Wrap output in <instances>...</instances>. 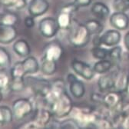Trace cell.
<instances>
[{
  "label": "cell",
  "instance_id": "1",
  "mask_svg": "<svg viewBox=\"0 0 129 129\" xmlns=\"http://www.w3.org/2000/svg\"><path fill=\"white\" fill-rule=\"evenodd\" d=\"M91 39V34L85 23H81L77 20H72L69 28L68 40L75 48H83L86 46Z\"/></svg>",
  "mask_w": 129,
  "mask_h": 129
},
{
  "label": "cell",
  "instance_id": "2",
  "mask_svg": "<svg viewBox=\"0 0 129 129\" xmlns=\"http://www.w3.org/2000/svg\"><path fill=\"white\" fill-rule=\"evenodd\" d=\"M49 107L53 116L61 118L70 114L73 110L74 105L72 99L66 91L52 102Z\"/></svg>",
  "mask_w": 129,
  "mask_h": 129
},
{
  "label": "cell",
  "instance_id": "3",
  "mask_svg": "<svg viewBox=\"0 0 129 129\" xmlns=\"http://www.w3.org/2000/svg\"><path fill=\"white\" fill-rule=\"evenodd\" d=\"M78 9L79 7L74 2L66 4L61 9L56 19L60 29L69 30L73 20L72 16Z\"/></svg>",
  "mask_w": 129,
  "mask_h": 129
},
{
  "label": "cell",
  "instance_id": "4",
  "mask_svg": "<svg viewBox=\"0 0 129 129\" xmlns=\"http://www.w3.org/2000/svg\"><path fill=\"white\" fill-rule=\"evenodd\" d=\"M13 118L16 121H21L33 111V105L26 98H20L14 101L12 104Z\"/></svg>",
  "mask_w": 129,
  "mask_h": 129
},
{
  "label": "cell",
  "instance_id": "5",
  "mask_svg": "<svg viewBox=\"0 0 129 129\" xmlns=\"http://www.w3.org/2000/svg\"><path fill=\"white\" fill-rule=\"evenodd\" d=\"M120 69L119 64H113V67L108 72L102 75L97 82L99 90L101 92H107L114 89L115 78Z\"/></svg>",
  "mask_w": 129,
  "mask_h": 129
},
{
  "label": "cell",
  "instance_id": "6",
  "mask_svg": "<svg viewBox=\"0 0 129 129\" xmlns=\"http://www.w3.org/2000/svg\"><path fill=\"white\" fill-rule=\"evenodd\" d=\"M39 29L42 36L49 39L57 35L60 30V27L56 19L52 17H46L40 21Z\"/></svg>",
  "mask_w": 129,
  "mask_h": 129
},
{
  "label": "cell",
  "instance_id": "7",
  "mask_svg": "<svg viewBox=\"0 0 129 129\" xmlns=\"http://www.w3.org/2000/svg\"><path fill=\"white\" fill-rule=\"evenodd\" d=\"M27 82H28V85L32 91L36 94L41 96L43 99H45L48 92L50 91L51 83L44 78L29 77L27 78Z\"/></svg>",
  "mask_w": 129,
  "mask_h": 129
},
{
  "label": "cell",
  "instance_id": "8",
  "mask_svg": "<svg viewBox=\"0 0 129 129\" xmlns=\"http://www.w3.org/2000/svg\"><path fill=\"white\" fill-rule=\"evenodd\" d=\"M71 66L73 71L78 75H79L80 77H82L85 80H91L96 74L91 66L77 58L72 60L71 63Z\"/></svg>",
  "mask_w": 129,
  "mask_h": 129
},
{
  "label": "cell",
  "instance_id": "9",
  "mask_svg": "<svg viewBox=\"0 0 129 129\" xmlns=\"http://www.w3.org/2000/svg\"><path fill=\"white\" fill-rule=\"evenodd\" d=\"M122 92H119L115 89L105 92V94L102 98V104L110 110H117L118 108L122 110Z\"/></svg>",
  "mask_w": 129,
  "mask_h": 129
},
{
  "label": "cell",
  "instance_id": "10",
  "mask_svg": "<svg viewBox=\"0 0 129 129\" xmlns=\"http://www.w3.org/2000/svg\"><path fill=\"white\" fill-rule=\"evenodd\" d=\"M64 55V48L61 44L57 41H52L48 42L44 48L43 57L48 59L57 61H59Z\"/></svg>",
  "mask_w": 129,
  "mask_h": 129
},
{
  "label": "cell",
  "instance_id": "11",
  "mask_svg": "<svg viewBox=\"0 0 129 129\" xmlns=\"http://www.w3.org/2000/svg\"><path fill=\"white\" fill-rule=\"evenodd\" d=\"M66 79L69 85V91L71 94L75 99H82L85 94L84 83L72 73H69Z\"/></svg>",
  "mask_w": 129,
  "mask_h": 129
},
{
  "label": "cell",
  "instance_id": "12",
  "mask_svg": "<svg viewBox=\"0 0 129 129\" xmlns=\"http://www.w3.org/2000/svg\"><path fill=\"white\" fill-rule=\"evenodd\" d=\"M64 92H66V88L64 80L61 78H57L51 84L50 91L48 92L45 99L46 100L48 104L50 105Z\"/></svg>",
  "mask_w": 129,
  "mask_h": 129
},
{
  "label": "cell",
  "instance_id": "13",
  "mask_svg": "<svg viewBox=\"0 0 129 129\" xmlns=\"http://www.w3.org/2000/svg\"><path fill=\"white\" fill-rule=\"evenodd\" d=\"M109 22L115 29L124 31L129 27V16L125 12H115L110 15Z\"/></svg>",
  "mask_w": 129,
  "mask_h": 129
},
{
  "label": "cell",
  "instance_id": "14",
  "mask_svg": "<svg viewBox=\"0 0 129 129\" xmlns=\"http://www.w3.org/2000/svg\"><path fill=\"white\" fill-rule=\"evenodd\" d=\"M121 40V34L119 30L109 29L100 36L102 45L107 47H113L118 45Z\"/></svg>",
  "mask_w": 129,
  "mask_h": 129
},
{
  "label": "cell",
  "instance_id": "15",
  "mask_svg": "<svg viewBox=\"0 0 129 129\" xmlns=\"http://www.w3.org/2000/svg\"><path fill=\"white\" fill-rule=\"evenodd\" d=\"M48 0H31L28 4V12L33 17H39L44 15L49 9Z\"/></svg>",
  "mask_w": 129,
  "mask_h": 129
},
{
  "label": "cell",
  "instance_id": "16",
  "mask_svg": "<svg viewBox=\"0 0 129 129\" xmlns=\"http://www.w3.org/2000/svg\"><path fill=\"white\" fill-rule=\"evenodd\" d=\"M52 116L53 115L50 110H47L44 108L36 109L33 117V123L38 127H45L47 124L52 120Z\"/></svg>",
  "mask_w": 129,
  "mask_h": 129
},
{
  "label": "cell",
  "instance_id": "17",
  "mask_svg": "<svg viewBox=\"0 0 129 129\" xmlns=\"http://www.w3.org/2000/svg\"><path fill=\"white\" fill-rule=\"evenodd\" d=\"M17 37V31L13 25H3L0 27V43L9 44Z\"/></svg>",
  "mask_w": 129,
  "mask_h": 129
},
{
  "label": "cell",
  "instance_id": "18",
  "mask_svg": "<svg viewBox=\"0 0 129 129\" xmlns=\"http://www.w3.org/2000/svg\"><path fill=\"white\" fill-rule=\"evenodd\" d=\"M91 14L95 16L97 19L100 20L106 19L110 15L109 7L104 3L102 2H95L93 3L91 8Z\"/></svg>",
  "mask_w": 129,
  "mask_h": 129
},
{
  "label": "cell",
  "instance_id": "19",
  "mask_svg": "<svg viewBox=\"0 0 129 129\" xmlns=\"http://www.w3.org/2000/svg\"><path fill=\"white\" fill-rule=\"evenodd\" d=\"M129 73L124 70L120 69L117 73L115 78V82L114 89L119 92H126L127 82H128Z\"/></svg>",
  "mask_w": 129,
  "mask_h": 129
},
{
  "label": "cell",
  "instance_id": "20",
  "mask_svg": "<svg viewBox=\"0 0 129 129\" xmlns=\"http://www.w3.org/2000/svg\"><path fill=\"white\" fill-rule=\"evenodd\" d=\"M13 50L21 57H28L31 53V47L25 39H19L13 44Z\"/></svg>",
  "mask_w": 129,
  "mask_h": 129
},
{
  "label": "cell",
  "instance_id": "21",
  "mask_svg": "<svg viewBox=\"0 0 129 129\" xmlns=\"http://www.w3.org/2000/svg\"><path fill=\"white\" fill-rule=\"evenodd\" d=\"M22 63L26 75L36 73L39 69V62L33 56H28L23 61H22Z\"/></svg>",
  "mask_w": 129,
  "mask_h": 129
},
{
  "label": "cell",
  "instance_id": "22",
  "mask_svg": "<svg viewBox=\"0 0 129 129\" xmlns=\"http://www.w3.org/2000/svg\"><path fill=\"white\" fill-rule=\"evenodd\" d=\"M41 71L45 75H52L57 71V61L48 60L44 57L41 61Z\"/></svg>",
  "mask_w": 129,
  "mask_h": 129
},
{
  "label": "cell",
  "instance_id": "23",
  "mask_svg": "<svg viewBox=\"0 0 129 129\" xmlns=\"http://www.w3.org/2000/svg\"><path fill=\"white\" fill-rule=\"evenodd\" d=\"M112 67H113L112 62L109 59L105 58V59L99 60L97 62H95V64L93 66V69L95 73L102 75L108 72Z\"/></svg>",
  "mask_w": 129,
  "mask_h": 129
},
{
  "label": "cell",
  "instance_id": "24",
  "mask_svg": "<svg viewBox=\"0 0 129 129\" xmlns=\"http://www.w3.org/2000/svg\"><path fill=\"white\" fill-rule=\"evenodd\" d=\"M85 25L87 27L91 36L99 35L102 33L104 29V26L102 23L98 19H89L85 22Z\"/></svg>",
  "mask_w": 129,
  "mask_h": 129
},
{
  "label": "cell",
  "instance_id": "25",
  "mask_svg": "<svg viewBox=\"0 0 129 129\" xmlns=\"http://www.w3.org/2000/svg\"><path fill=\"white\" fill-rule=\"evenodd\" d=\"M13 119L12 111L8 106H0V128L12 122Z\"/></svg>",
  "mask_w": 129,
  "mask_h": 129
},
{
  "label": "cell",
  "instance_id": "26",
  "mask_svg": "<svg viewBox=\"0 0 129 129\" xmlns=\"http://www.w3.org/2000/svg\"><path fill=\"white\" fill-rule=\"evenodd\" d=\"M19 22V15L12 12H7L0 15V24L3 25H13Z\"/></svg>",
  "mask_w": 129,
  "mask_h": 129
},
{
  "label": "cell",
  "instance_id": "27",
  "mask_svg": "<svg viewBox=\"0 0 129 129\" xmlns=\"http://www.w3.org/2000/svg\"><path fill=\"white\" fill-rule=\"evenodd\" d=\"M122 48L119 45L113 46L111 49L109 50L108 58L113 64H119L122 58Z\"/></svg>",
  "mask_w": 129,
  "mask_h": 129
},
{
  "label": "cell",
  "instance_id": "28",
  "mask_svg": "<svg viewBox=\"0 0 129 129\" xmlns=\"http://www.w3.org/2000/svg\"><path fill=\"white\" fill-rule=\"evenodd\" d=\"M91 53L95 59L102 60L108 57L109 50L104 47H102L101 45L94 46L91 49Z\"/></svg>",
  "mask_w": 129,
  "mask_h": 129
},
{
  "label": "cell",
  "instance_id": "29",
  "mask_svg": "<svg viewBox=\"0 0 129 129\" xmlns=\"http://www.w3.org/2000/svg\"><path fill=\"white\" fill-rule=\"evenodd\" d=\"M25 88V82L24 78H11V82L9 88L12 91L20 92L22 91Z\"/></svg>",
  "mask_w": 129,
  "mask_h": 129
},
{
  "label": "cell",
  "instance_id": "30",
  "mask_svg": "<svg viewBox=\"0 0 129 129\" xmlns=\"http://www.w3.org/2000/svg\"><path fill=\"white\" fill-rule=\"evenodd\" d=\"M1 4L6 7H14L17 10L24 9L26 6V0H0Z\"/></svg>",
  "mask_w": 129,
  "mask_h": 129
},
{
  "label": "cell",
  "instance_id": "31",
  "mask_svg": "<svg viewBox=\"0 0 129 129\" xmlns=\"http://www.w3.org/2000/svg\"><path fill=\"white\" fill-rule=\"evenodd\" d=\"M10 75H11V78H24L26 73H25V69L23 68L22 61L15 63L14 66L12 67V69L10 70Z\"/></svg>",
  "mask_w": 129,
  "mask_h": 129
},
{
  "label": "cell",
  "instance_id": "32",
  "mask_svg": "<svg viewBox=\"0 0 129 129\" xmlns=\"http://www.w3.org/2000/svg\"><path fill=\"white\" fill-rule=\"evenodd\" d=\"M11 64V56L4 48L0 47V67L6 69Z\"/></svg>",
  "mask_w": 129,
  "mask_h": 129
},
{
  "label": "cell",
  "instance_id": "33",
  "mask_svg": "<svg viewBox=\"0 0 129 129\" xmlns=\"http://www.w3.org/2000/svg\"><path fill=\"white\" fill-rule=\"evenodd\" d=\"M112 7L115 12H125L129 10V0H114Z\"/></svg>",
  "mask_w": 129,
  "mask_h": 129
},
{
  "label": "cell",
  "instance_id": "34",
  "mask_svg": "<svg viewBox=\"0 0 129 129\" xmlns=\"http://www.w3.org/2000/svg\"><path fill=\"white\" fill-rule=\"evenodd\" d=\"M11 82V75L6 70H0V88L6 89L9 87Z\"/></svg>",
  "mask_w": 129,
  "mask_h": 129
},
{
  "label": "cell",
  "instance_id": "35",
  "mask_svg": "<svg viewBox=\"0 0 129 129\" xmlns=\"http://www.w3.org/2000/svg\"><path fill=\"white\" fill-rule=\"evenodd\" d=\"M81 125L75 118H69L60 123V128H80Z\"/></svg>",
  "mask_w": 129,
  "mask_h": 129
},
{
  "label": "cell",
  "instance_id": "36",
  "mask_svg": "<svg viewBox=\"0 0 129 129\" xmlns=\"http://www.w3.org/2000/svg\"><path fill=\"white\" fill-rule=\"evenodd\" d=\"M122 113V120L121 125L124 128H129V108L123 110L121 111Z\"/></svg>",
  "mask_w": 129,
  "mask_h": 129
},
{
  "label": "cell",
  "instance_id": "37",
  "mask_svg": "<svg viewBox=\"0 0 129 129\" xmlns=\"http://www.w3.org/2000/svg\"><path fill=\"white\" fill-rule=\"evenodd\" d=\"M24 24L26 26V28H31L35 25V20H34V17L33 16H27V17L24 20Z\"/></svg>",
  "mask_w": 129,
  "mask_h": 129
},
{
  "label": "cell",
  "instance_id": "38",
  "mask_svg": "<svg viewBox=\"0 0 129 129\" xmlns=\"http://www.w3.org/2000/svg\"><path fill=\"white\" fill-rule=\"evenodd\" d=\"M92 0H75L74 3L80 8V7H86L91 5Z\"/></svg>",
  "mask_w": 129,
  "mask_h": 129
},
{
  "label": "cell",
  "instance_id": "39",
  "mask_svg": "<svg viewBox=\"0 0 129 129\" xmlns=\"http://www.w3.org/2000/svg\"><path fill=\"white\" fill-rule=\"evenodd\" d=\"M124 46L126 48L127 51L129 53V31L127 32L124 37Z\"/></svg>",
  "mask_w": 129,
  "mask_h": 129
},
{
  "label": "cell",
  "instance_id": "40",
  "mask_svg": "<svg viewBox=\"0 0 129 129\" xmlns=\"http://www.w3.org/2000/svg\"><path fill=\"white\" fill-rule=\"evenodd\" d=\"M126 92H127V94H128V96H129V77H128V82H127V86Z\"/></svg>",
  "mask_w": 129,
  "mask_h": 129
},
{
  "label": "cell",
  "instance_id": "41",
  "mask_svg": "<svg viewBox=\"0 0 129 129\" xmlns=\"http://www.w3.org/2000/svg\"><path fill=\"white\" fill-rule=\"evenodd\" d=\"M2 99H3V93H2V89L0 88V102H1Z\"/></svg>",
  "mask_w": 129,
  "mask_h": 129
},
{
  "label": "cell",
  "instance_id": "42",
  "mask_svg": "<svg viewBox=\"0 0 129 129\" xmlns=\"http://www.w3.org/2000/svg\"><path fill=\"white\" fill-rule=\"evenodd\" d=\"M1 5H2V4H1V2H0V6H1Z\"/></svg>",
  "mask_w": 129,
  "mask_h": 129
},
{
  "label": "cell",
  "instance_id": "43",
  "mask_svg": "<svg viewBox=\"0 0 129 129\" xmlns=\"http://www.w3.org/2000/svg\"><path fill=\"white\" fill-rule=\"evenodd\" d=\"M0 27H1V24H0Z\"/></svg>",
  "mask_w": 129,
  "mask_h": 129
}]
</instances>
